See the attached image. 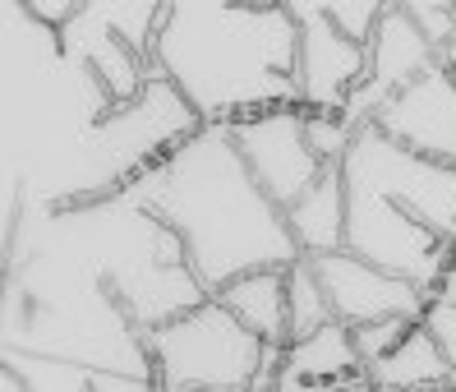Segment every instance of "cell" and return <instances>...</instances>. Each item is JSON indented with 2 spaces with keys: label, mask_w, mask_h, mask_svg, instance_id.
<instances>
[{
  "label": "cell",
  "mask_w": 456,
  "mask_h": 392,
  "mask_svg": "<svg viewBox=\"0 0 456 392\" xmlns=\"http://www.w3.org/2000/svg\"><path fill=\"white\" fill-rule=\"evenodd\" d=\"M0 392H33V388H28V379H23L10 360H5V370H0Z\"/></svg>",
  "instance_id": "obj_24"
},
{
  "label": "cell",
  "mask_w": 456,
  "mask_h": 392,
  "mask_svg": "<svg viewBox=\"0 0 456 392\" xmlns=\"http://www.w3.org/2000/svg\"><path fill=\"white\" fill-rule=\"evenodd\" d=\"M415 323L411 319H383V323H364V328H351L355 332V351L364 360V370H373L379 360H387L401 342H406V332Z\"/></svg>",
  "instance_id": "obj_20"
},
{
  "label": "cell",
  "mask_w": 456,
  "mask_h": 392,
  "mask_svg": "<svg viewBox=\"0 0 456 392\" xmlns=\"http://www.w3.org/2000/svg\"><path fill=\"white\" fill-rule=\"evenodd\" d=\"M97 5H102V19L111 23V33L152 65V46H157V37H162L167 5H157V0L152 5L148 0H97Z\"/></svg>",
  "instance_id": "obj_17"
},
{
  "label": "cell",
  "mask_w": 456,
  "mask_h": 392,
  "mask_svg": "<svg viewBox=\"0 0 456 392\" xmlns=\"http://www.w3.org/2000/svg\"><path fill=\"white\" fill-rule=\"evenodd\" d=\"M323 291L332 300V314L337 323L346 328H364V323H383V319H411L419 323L424 309L434 296H424L419 286L401 282L383 268L364 264L351 249H337V254H323V258H309Z\"/></svg>",
  "instance_id": "obj_9"
},
{
  "label": "cell",
  "mask_w": 456,
  "mask_h": 392,
  "mask_svg": "<svg viewBox=\"0 0 456 392\" xmlns=\"http://www.w3.org/2000/svg\"><path fill=\"white\" fill-rule=\"evenodd\" d=\"M56 37H61L65 56H74L78 65L93 74V88H97V97H102V111L125 107V102H134V97L152 84V65L111 33V23L102 19L97 0H88V5L74 14L69 29L56 33Z\"/></svg>",
  "instance_id": "obj_11"
},
{
  "label": "cell",
  "mask_w": 456,
  "mask_h": 392,
  "mask_svg": "<svg viewBox=\"0 0 456 392\" xmlns=\"http://www.w3.org/2000/svg\"><path fill=\"white\" fill-rule=\"evenodd\" d=\"M286 300H290V342L314 337L318 328L337 323L332 300H328V291H323V282H318V273H314L309 258H300V264L286 273ZM290 342H286V347H290Z\"/></svg>",
  "instance_id": "obj_16"
},
{
  "label": "cell",
  "mask_w": 456,
  "mask_h": 392,
  "mask_svg": "<svg viewBox=\"0 0 456 392\" xmlns=\"http://www.w3.org/2000/svg\"><path fill=\"white\" fill-rule=\"evenodd\" d=\"M419 323H424V328H428V337H434V342L447 351V360H456V305L434 296Z\"/></svg>",
  "instance_id": "obj_21"
},
{
  "label": "cell",
  "mask_w": 456,
  "mask_h": 392,
  "mask_svg": "<svg viewBox=\"0 0 456 392\" xmlns=\"http://www.w3.org/2000/svg\"><path fill=\"white\" fill-rule=\"evenodd\" d=\"M373 125L401 148H411L428 162H447L456 167V78L434 65L424 78L406 93H396L387 107L373 116Z\"/></svg>",
  "instance_id": "obj_10"
},
{
  "label": "cell",
  "mask_w": 456,
  "mask_h": 392,
  "mask_svg": "<svg viewBox=\"0 0 456 392\" xmlns=\"http://www.w3.org/2000/svg\"><path fill=\"white\" fill-rule=\"evenodd\" d=\"M286 273L290 268H263L249 277H235L231 286H222L217 305H226L240 323H245L258 342L267 347H286L290 342V300H286Z\"/></svg>",
  "instance_id": "obj_13"
},
{
  "label": "cell",
  "mask_w": 456,
  "mask_h": 392,
  "mask_svg": "<svg viewBox=\"0 0 456 392\" xmlns=\"http://www.w3.org/2000/svg\"><path fill=\"white\" fill-rule=\"evenodd\" d=\"M139 342L148 374L167 392H249L273 351L217 300H203Z\"/></svg>",
  "instance_id": "obj_4"
},
{
  "label": "cell",
  "mask_w": 456,
  "mask_h": 392,
  "mask_svg": "<svg viewBox=\"0 0 456 392\" xmlns=\"http://www.w3.org/2000/svg\"><path fill=\"white\" fill-rule=\"evenodd\" d=\"M323 14L341 37L369 46L373 33H379V23H383V14H387V0H323Z\"/></svg>",
  "instance_id": "obj_19"
},
{
  "label": "cell",
  "mask_w": 456,
  "mask_h": 392,
  "mask_svg": "<svg viewBox=\"0 0 456 392\" xmlns=\"http://www.w3.org/2000/svg\"><path fill=\"white\" fill-rule=\"evenodd\" d=\"M452 379H456L452 360L434 337H428L424 323H415L406 332V342L369 370L373 392H452Z\"/></svg>",
  "instance_id": "obj_15"
},
{
  "label": "cell",
  "mask_w": 456,
  "mask_h": 392,
  "mask_svg": "<svg viewBox=\"0 0 456 392\" xmlns=\"http://www.w3.org/2000/svg\"><path fill=\"white\" fill-rule=\"evenodd\" d=\"M125 199L180 235L184 258L208 296H217L235 277L295 268L305 258L286 213L263 194L226 125H203L162 167L134 180Z\"/></svg>",
  "instance_id": "obj_1"
},
{
  "label": "cell",
  "mask_w": 456,
  "mask_h": 392,
  "mask_svg": "<svg viewBox=\"0 0 456 392\" xmlns=\"http://www.w3.org/2000/svg\"><path fill=\"white\" fill-rule=\"evenodd\" d=\"M346 222H351V194H346L341 167H328L318 176V185L286 213V226L305 258H323V254L346 249Z\"/></svg>",
  "instance_id": "obj_12"
},
{
  "label": "cell",
  "mask_w": 456,
  "mask_h": 392,
  "mask_svg": "<svg viewBox=\"0 0 456 392\" xmlns=\"http://www.w3.org/2000/svg\"><path fill=\"white\" fill-rule=\"evenodd\" d=\"M231 139L245 157V167L254 171V180L263 185V194L273 199L281 213H290L300 203L318 176L328 167L318 162V152L309 148L305 135V107H281V111H263V116H245L226 125Z\"/></svg>",
  "instance_id": "obj_7"
},
{
  "label": "cell",
  "mask_w": 456,
  "mask_h": 392,
  "mask_svg": "<svg viewBox=\"0 0 456 392\" xmlns=\"http://www.w3.org/2000/svg\"><path fill=\"white\" fill-rule=\"evenodd\" d=\"M364 360L355 351V332L346 323H328L318 328L314 337H300L281 351V379L290 383H318V388H332V383H351L364 379Z\"/></svg>",
  "instance_id": "obj_14"
},
{
  "label": "cell",
  "mask_w": 456,
  "mask_h": 392,
  "mask_svg": "<svg viewBox=\"0 0 456 392\" xmlns=\"http://www.w3.org/2000/svg\"><path fill=\"white\" fill-rule=\"evenodd\" d=\"M88 392H167L152 374H125V370H93Z\"/></svg>",
  "instance_id": "obj_22"
},
{
  "label": "cell",
  "mask_w": 456,
  "mask_h": 392,
  "mask_svg": "<svg viewBox=\"0 0 456 392\" xmlns=\"http://www.w3.org/2000/svg\"><path fill=\"white\" fill-rule=\"evenodd\" d=\"M14 370L28 379V388L33 392H88V364H69V360H56V355H37V360H28V355H19V351H10L5 355Z\"/></svg>",
  "instance_id": "obj_18"
},
{
  "label": "cell",
  "mask_w": 456,
  "mask_h": 392,
  "mask_svg": "<svg viewBox=\"0 0 456 392\" xmlns=\"http://www.w3.org/2000/svg\"><path fill=\"white\" fill-rule=\"evenodd\" d=\"M341 171L346 185L383 194L401 213H411L434 235L456 245V167L428 162V157L392 143L379 125H364L351 152H346Z\"/></svg>",
  "instance_id": "obj_5"
},
{
  "label": "cell",
  "mask_w": 456,
  "mask_h": 392,
  "mask_svg": "<svg viewBox=\"0 0 456 392\" xmlns=\"http://www.w3.org/2000/svg\"><path fill=\"white\" fill-rule=\"evenodd\" d=\"M152 74L203 125L300 107V23L286 0H171Z\"/></svg>",
  "instance_id": "obj_2"
},
{
  "label": "cell",
  "mask_w": 456,
  "mask_h": 392,
  "mask_svg": "<svg viewBox=\"0 0 456 392\" xmlns=\"http://www.w3.org/2000/svg\"><path fill=\"white\" fill-rule=\"evenodd\" d=\"M300 23V107L305 111H346L351 97L369 84V46L341 37L323 0H286Z\"/></svg>",
  "instance_id": "obj_8"
},
{
  "label": "cell",
  "mask_w": 456,
  "mask_h": 392,
  "mask_svg": "<svg viewBox=\"0 0 456 392\" xmlns=\"http://www.w3.org/2000/svg\"><path fill=\"white\" fill-rule=\"evenodd\" d=\"M78 10H84V0H28V5H23V14H33L37 23H46V29H56V33L69 29Z\"/></svg>",
  "instance_id": "obj_23"
},
{
  "label": "cell",
  "mask_w": 456,
  "mask_h": 392,
  "mask_svg": "<svg viewBox=\"0 0 456 392\" xmlns=\"http://www.w3.org/2000/svg\"><path fill=\"white\" fill-rule=\"evenodd\" d=\"M346 194H351L346 249H351L355 258H364V264H373V268H383V273H392L401 282L419 286L424 296H438L456 245L443 241V235H434L411 213H401V208L387 203L383 194L355 190V185H346Z\"/></svg>",
  "instance_id": "obj_6"
},
{
  "label": "cell",
  "mask_w": 456,
  "mask_h": 392,
  "mask_svg": "<svg viewBox=\"0 0 456 392\" xmlns=\"http://www.w3.org/2000/svg\"><path fill=\"white\" fill-rule=\"evenodd\" d=\"M203 129L199 111L184 102L162 74H152V84L125 102V107L97 111L88 139H84V162H88V185L78 190L74 203H97L106 194H125L139 176L162 167L167 157L194 139Z\"/></svg>",
  "instance_id": "obj_3"
}]
</instances>
